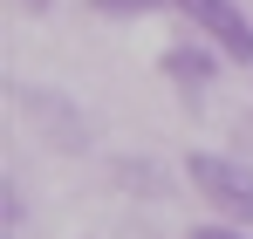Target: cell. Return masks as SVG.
I'll use <instances>...</instances> for the list:
<instances>
[{
	"instance_id": "cell-3",
	"label": "cell",
	"mask_w": 253,
	"mask_h": 239,
	"mask_svg": "<svg viewBox=\"0 0 253 239\" xmlns=\"http://www.w3.org/2000/svg\"><path fill=\"white\" fill-rule=\"evenodd\" d=\"M21 103H28V117L42 123L48 137H62V151H83V144H89V130H83V117L69 110V96H55V89H28Z\"/></svg>"
},
{
	"instance_id": "cell-7",
	"label": "cell",
	"mask_w": 253,
	"mask_h": 239,
	"mask_svg": "<svg viewBox=\"0 0 253 239\" xmlns=\"http://www.w3.org/2000/svg\"><path fill=\"white\" fill-rule=\"evenodd\" d=\"M21 7H35V14H42V7H55V0H21Z\"/></svg>"
},
{
	"instance_id": "cell-4",
	"label": "cell",
	"mask_w": 253,
	"mask_h": 239,
	"mask_svg": "<svg viewBox=\"0 0 253 239\" xmlns=\"http://www.w3.org/2000/svg\"><path fill=\"white\" fill-rule=\"evenodd\" d=\"M165 69H171L178 82H185V89H199V82H206L212 69H219V48H212V55H192V48H171V55H165Z\"/></svg>"
},
{
	"instance_id": "cell-5",
	"label": "cell",
	"mask_w": 253,
	"mask_h": 239,
	"mask_svg": "<svg viewBox=\"0 0 253 239\" xmlns=\"http://www.w3.org/2000/svg\"><path fill=\"white\" fill-rule=\"evenodd\" d=\"M96 14H158L165 0H89Z\"/></svg>"
},
{
	"instance_id": "cell-2",
	"label": "cell",
	"mask_w": 253,
	"mask_h": 239,
	"mask_svg": "<svg viewBox=\"0 0 253 239\" xmlns=\"http://www.w3.org/2000/svg\"><path fill=\"white\" fill-rule=\"evenodd\" d=\"M178 7H185L192 28H206V35L219 41L226 62H253V21L233 7V0H178Z\"/></svg>"
},
{
	"instance_id": "cell-6",
	"label": "cell",
	"mask_w": 253,
	"mask_h": 239,
	"mask_svg": "<svg viewBox=\"0 0 253 239\" xmlns=\"http://www.w3.org/2000/svg\"><path fill=\"white\" fill-rule=\"evenodd\" d=\"M192 239H247V233H240V219H233V226H199Z\"/></svg>"
},
{
	"instance_id": "cell-1",
	"label": "cell",
	"mask_w": 253,
	"mask_h": 239,
	"mask_svg": "<svg viewBox=\"0 0 253 239\" xmlns=\"http://www.w3.org/2000/svg\"><path fill=\"white\" fill-rule=\"evenodd\" d=\"M185 171H192V185L206 192L212 212H226V219L253 226V164L219 158V151H192V158H185Z\"/></svg>"
}]
</instances>
